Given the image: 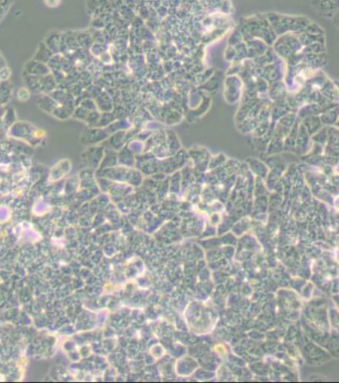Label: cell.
I'll return each instance as SVG.
<instances>
[{
	"instance_id": "1",
	"label": "cell",
	"mask_w": 339,
	"mask_h": 383,
	"mask_svg": "<svg viewBox=\"0 0 339 383\" xmlns=\"http://www.w3.org/2000/svg\"><path fill=\"white\" fill-rule=\"evenodd\" d=\"M29 92H28L26 89H24V88H22V89H20L19 90V92H18V94H17V97H18V99L20 100V101H26V100H28V98H29Z\"/></svg>"
},
{
	"instance_id": "2",
	"label": "cell",
	"mask_w": 339,
	"mask_h": 383,
	"mask_svg": "<svg viewBox=\"0 0 339 383\" xmlns=\"http://www.w3.org/2000/svg\"><path fill=\"white\" fill-rule=\"evenodd\" d=\"M61 1H62V0H44L45 4H46L47 6H49V7H52V8L59 6L60 3H61Z\"/></svg>"
}]
</instances>
